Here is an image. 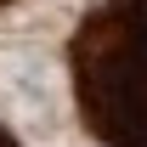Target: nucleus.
<instances>
[{"label":"nucleus","instance_id":"1","mask_svg":"<svg viewBox=\"0 0 147 147\" xmlns=\"http://www.w3.org/2000/svg\"><path fill=\"white\" fill-rule=\"evenodd\" d=\"M0 147H17V142H11V136H6V130H0Z\"/></svg>","mask_w":147,"mask_h":147},{"label":"nucleus","instance_id":"2","mask_svg":"<svg viewBox=\"0 0 147 147\" xmlns=\"http://www.w3.org/2000/svg\"><path fill=\"white\" fill-rule=\"evenodd\" d=\"M0 6H6V0H0Z\"/></svg>","mask_w":147,"mask_h":147}]
</instances>
